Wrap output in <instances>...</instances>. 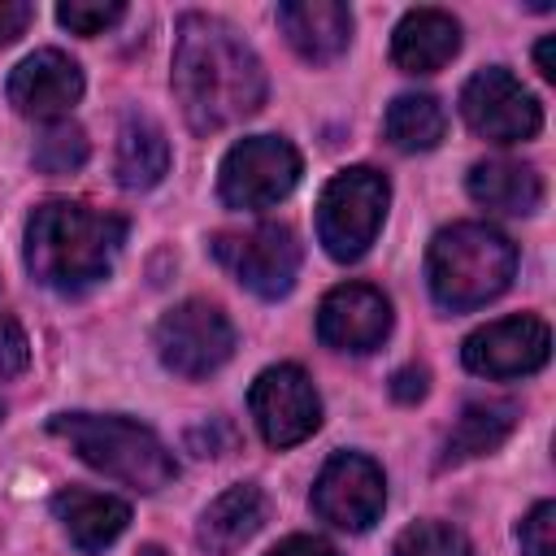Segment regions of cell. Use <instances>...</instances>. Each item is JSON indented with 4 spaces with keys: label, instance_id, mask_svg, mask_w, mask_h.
Segmentation results:
<instances>
[{
    "label": "cell",
    "instance_id": "8fae6325",
    "mask_svg": "<svg viewBox=\"0 0 556 556\" xmlns=\"http://www.w3.org/2000/svg\"><path fill=\"white\" fill-rule=\"evenodd\" d=\"M387 504V478L382 469L361 456V452H339L321 465L317 482H313V508L321 521L339 526V530H369L382 517Z\"/></svg>",
    "mask_w": 556,
    "mask_h": 556
},
{
    "label": "cell",
    "instance_id": "484cf974",
    "mask_svg": "<svg viewBox=\"0 0 556 556\" xmlns=\"http://www.w3.org/2000/svg\"><path fill=\"white\" fill-rule=\"evenodd\" d=\"M517 543H521V556H556V504L552 500L534 504L521 517Z\"/></svg>",
    "mask_w": 556,
    "mask_h": 556
},
{
    "label": "cell",
    "instance_id": "4fadbf2b",
    "mask_svg": "<svg viewBox=\"0 0 556 556\" xmlns=\"http://www.w3.org/2000/svg\"><path fill=\"white\" fill-rule=\"evenodd\" d=\"M391 334V304L369 282L334 287L317 308V339L334 352H374Z\"/></svg>",
    "mask_w": 556,
    "mask_h": 556
},
{
    "label": "cell",
    "instance_id": "4316f807",
    "mask_svg": "<svg viewBox=\"0 0 556 556\" xmlns=\"http://www.w3.org/2000/svg\"><path fill=\"white\" fill-rule=\"evenodd\" d=\"M187 447L195 456H226V452L239 447V430L226 417H208V421H200V426L187 430Z\"/></svg>",
    "mask_w": 556,
    "mask_h": 556
},
{
    "label": "cell",
    "instance_id": "d6986e66",
    "mask_svg": "<svg viewBox=\"0 0 556 556\" xmlns=\"http://www.w3.org/2000/svg\"><path fill=\"white\" fill-rule=\"evenodd\" d=\"M517 417H521V408L513 400H473V404H465L460 417H456V426L443 439L439 465L447 469V465H460V460H473V456L495 452L513 434Z\"/></svg>",
    "mask_w": 556,
    "mask_h": 556
},
{
    "label": "cell",
    "instance_id": "7402d4cb",
    "mask_svg": "<svg viewBox=\"0 0 556 556\" xmlns=\"http://www.w3.org/2000/svg\"><path fill=\"white\" fill-rule=\"evenodd\" d=\"M382 130L400 152H430L443 139L447 117L434 96H395L382 117Z\"/></svg>",
    "mask_w": 556,
    "mask_h": 556
},
{
    "label": "cell",
    "instance_id": "1f68e13d",
    "mask_svg": "<svg viewBox=\"0 0 556 556\" xmlns=\"http://www.w3.org/2000/svg\"><path fill=\"white\" fill-rule=\"evenodd\" d=\"M552 48H556V39H552V35H547V39H539V48H534V61H539V74H543V78H556Z\"/></svg>",
    "mask_w": 556,
    "mask_h": 556
},
{
    "label": "cell",
    "instance_id": "4dcf8cb0",
    "mask_svg": "<svg viewBox=\"0 0 556 556\" xmlns=\"http://www.w3.org/2000/svg\"><path fill=\"white\" fill-rule=\"evenodd\" d=\"M265 556H339L326 539H317V534H287L282 543H274Z\"/></svg>",
    "mask_w": 556,
    "mask_h": 556
},
{
    "label": "cell",
    "instance_id": "f1b7e54d",
    "mask_svg": "<svg viewBox=\"0 0 556 556\" xmlns=\"http://www.w3.org/2000/svg\"><path fill=\"white\" fill-rule=\"evenodd\" d=\"M426 391H430V374L421 365H404V369L391 374V400L417 404V400H426Z\"/></svg>",
    "mask_w": 556,
    "mask_h": 556
},
{
    "label": "cell",
    "instance_id": "3957f363",
    "mask_svg": "<svg viewBox=\"0 0 556 556\" xmlns=\"http://www.w3.org/2000/svg\"><path fill=\"white\" fill-rule=\"evenodd\" d=\"M513 274H517V248L508 243V235L482 222H456L439 230L426 252L430 295L452 313L491 304L495 295L508 291Z\"/></svg>",
    "mask_w": 556,
    "mask_h": 556
},
{
    "label": "cell",
    "instance_id": "44dd1931",
    "mask_svg": "<svg viewBox=\"0 0 556 556\" xmlns=\"http://www.w3.org/2000/svg\"><path fill=\"white\" fill-rule=\"evenodd\" d=\"M469 195L482 204V208H495V213H534L543 204V178L534 165H521V161H478L469 169Z\"/></svg>",
    "mask_w": 556,
    "mask_h": 556
},
{
    "label": "cell",
    "instance_id": "277c9868",
    "mask_svg": "<svg viewBox=\"0 0 556 556\" xmlns=\"http://www.w3.org/2000/svg\"><path fill=\"white\" fill-rule=\"evenodd\" d=\"M48 430L56 439L70 443V452H78V460H87L91 469L135 486V491H161L178 478V465L169 456V447L139 421L130 417H109V413H56L48 421Z\"/></svg>",
    "mask_w": 556,
    "mask_h": 556
},
{
    "label": "cell",
    "instance_id": "d4e9b609",
    "mask_svg": "<svg viewBox=\"0 0 556 556\" xmlns=\"http://www.w3.org/2000/svg\"><path fill=\"white\" fill-rule=\"evenodd\" d=\"M126 13V4L117 0H65L56 4V22L74 35H104L109 26H117Z\"/></svg>",
    "mask_w": 556,
    "mask_h": 556
},
{
    "label": "cell",
    "instance_id": "836d02e7",
    "mask_svg": "<svg viewBox=\"0 0 556 556\" xmlns=\"http://www.w3.org/2000/svg\"><path fill=\"white\" fill-rule=\"evenodd\" d=\"M0 421H4V404H0Z\"/></svg>",
    "mask_w": 556,
    "mask_h": 556
},
{
    "label": "cell",
    "instance_id": "5b68a950",
    "mask_svg": "<svg viewBox=\"0 0 556 556\" xmlns=\"http://www.w3.org/2000/svg\"><path fill=\"white\" fill-rule=\"evenodd\" d=\"M391 187L378 169L356 165L326 182L317 200V239L334 261H361L387 217Z\"/></svg>",
    "mask_w": 556,
    "mask_h": 556
},
{
    "label": "cell",
    "instance_id": "52a82bcc",
    "mask_svg": "<svg viewBox=\"0 0 556 556\" xmlns=\"http://www.w3.org/2000/svg\"><path fill=\"white\" fill-rule=\"evenodd\" d=\"M156 352L178 378H208L235 352L230 317L208 300H182L156 321Z\"/></svg>",
    "mask_w": 556,
    "mask_h": 556
},
{
    "label": "cell",
    "instance_id": "9a60e30c",
    "mask_svg": "<svg viewBox=\"0 0 556 556\" xmlns=\"http://www.w3.org/2000/svg\"><path fill=\"white\" fill-rule=\"evenodd\" d=\"M278 26L304 61L326 65L352 39V9L339 0H291V4H278Z\"/></svg>",
    "mask_w": 556,
    "mask_h": 556
},
{
    "label": "cell",
    "instance_id": "ffe728a7",
    "mask_svg": "<svg viewBox=\"0 0 556 556\" xmlns=\"http://www.w3.org/2000/svg\"><path fill=\"white\" fill-rule=\"evenodd\" d=\"M113 174L126 191H148L169 174V139L152 117L130 113L117 130V152H113Z\"/></svg>",
    "mask_w": 556,
    "mask_h": 556
},
{
    "label": "cell",
    "instance_id": "d6a6232c",
    "mask_svg": "<svg viewBox=\"0 0 556 556\" xmlns=\"http://www.w3.org/2000/svg\"><path fill=\"white\" fill-rule=\"evenodd\" d=\"M139 556H165V547L161 543H148V547H139Z\"/></svg>",
    "mask_w": 556,
    "mask_h": 556
},
{
    "label": "cell",
    "instance_id": "f546056e",
    "mask_svg": "<svg viewBox=\"0 0 556 556\" xmlns=\"http://www.w3.org/2000/svg\"><path fill=\"white\" fill-rule=\"evenodd\" d=\"M30 17H35V9L26 0H0V48L13 43L30 26Z\"/></svg>",
    "mask_w": 556,
    "mask_h": 556
},
{
    "label": "cell",
    "instance_id": "603a6c76",
    "mask_svg": "<svg viewBox=\"0 0 556 556\" xmlns=\"http://www.w3.org/2000/svg\"><path fill=\"white\" fill-rule=\"evenodd\" d=\"M87 135L74 126V122H52L39 139H35V148H30V161H35V169L39 174H74V169H83V161H87Z\"/></svg>",
    "mask_w": 556,
    "mask_h": 556
},
{
    "label": "cell",
    "instance_id": "ac0fdd59",
    "mask_svg": "<svg viewBox=\"0 0 556 556\" xmlns=\"http://www.w3.org/2000/svg\"><path fill=\"white\" fill-rule=\"evenodd\" d=\"M269 517V504H265V491L252 486V482H239L230 491H222L204 513H200V526H195V543L208 552V556H235Z\"/></svg>",
    "mask_w": 556,
    "mask_h": 556
},
{
    "label": "cell",
    "instance_id": "ba28073f",
    "mask_svg": "<svg viewBox=\"0 0 556 556\" xmlns=\"http://www.w3.org/2000/svg\"><path fill=\"white\" fill-rule=\"evenodd\" d=\"M208 252L239 287H248L261 300L287 295L300 274V243L287 226H252V230L217 235Z\"/></svg>",
    "mask_w": 556,
    "mask_h": 556
},
{
    "label": "cell",
    "instance_id": "8992f818",
    "mask_svg": "<svg viewBox=\"0 0 556 556\" xmlns=\"http://www.w3.org/2000/svg\"><path fill=\"white\" fill-rule=\"evenodd\" d=\"M300 182V152L282 135H252L239 139L217 169V191L230 208H274Z\"/></svg>",
    "mask_w": 556,
    "mask_h": 556
},
{
    "label": "cell",
    "instance_id": "7c38bea8",
    "mask_svg": "<svg viewBox=\"0 0 556 556\" xmlns=\"http://www.w3.org/2000/svg\"><path fill=\"white\" fill-rule=\"evenodd\" d=\"M552 356V330L539 317H500L473 330L460 348V361L478 378H521L543 369Z\"/></svg>",
    "mask_w": 556,
    "mask_h": 556
},
{
    "label": "cell",
    "instance_id": "30bf717a",
    "mask_svg": "<svg viewBox=\"0 0 556 556\" xmlns=\"http://www.w3.org/2000/svg\"><path fill=\"white\" fill-rule=\"evenodd\" d=\"M252 421L269 447H291L304 443L321 426V400L313 378L300 365H269L256 374L248 391Z\"/></svg>",
    "mask_w": 556,
    "mask_h": 556
},
{
    "label": "cell",
    "instance_id": "9c48e42d",
    "mask_svg": "<svg viewBox=\"0 0 556 556\" xmlns=\"http://www.w3.org/2000/svg\"><path fill=\"white\" fill-rule=\"evenodd\" d=\"M460 117L469 122L473 135L491 143H521L534 139L543 126L539 100L504 65H486L460 87Z\"/></svg>",
    "mask_w": 556,
    "mask_h": 556
},
{
    "label": "cell",
    "instance_id": "cb8c5ba5",
    "mask_svg": "<svg viewBox=\"0 0 556 556\" xmlns=\"http://www.w3.org/2000/svg\"><path fill=\"white\" fill-rule=\"evenodd\" d=\"M391 556H473L469 539L447 521H417L395 539Z\"/></svg>",
    "mask_w": 556,
    "mask_h": 556
},
{
    "label": "cell",
    "instance_id": "5bb4252c",
    "mask_svg": "<svg viewBox=\"0 0 556 556\" xmlns=\"http://www.w3.org/2000/svg\"><path fill=\"white\" fill-rule=\"evenodd\" d=\"M83 100V70L61 48H39L9 74V104L22 117L61 122Z\"/></svg>",
    "mask_w": 556,
    "mask_h": 556
},
{
    "label": "cell",
    "instance_id": "7a4b0ae2",
    "mask_svg": "<svg viewBox=\"0 0 556 556\" xmlns=\"http://www.w3.org/2000/svg\"><path fill=\"white\" fill-rule=\"evenodd\" d=\"M122 243L126 217L78 200H48L26 222V269L61 295H83L109 278Z\"/></svg>",
    "mask_w": 556,
    "mask_h": 556
},
{
    "label": "cell",
    "instance_id": "6da1fadb",
    "mask_svg": "<svg viewBox=\"0 0 556 556\" xmlns=\"http://www.w3.org/2000/svg\"><path fill=\"white\" fill-rule=\"evenodd\" d=\"M174 96L191 130H226L265 104V70L230 22L187 13L174 35Z\"/></svg>",
    "mask_w": 556,
    "mask_h": 556
},
{
    "label": "cell",
    "instance_id": "83f0119b",
    "mask_svg": "<svg viewBox=\"0 0 556 556\" xmlns=\"http://www.w3.org/2000/svg\"><path fill=\"white\" fill-rule=\"evenodd\" d=\"M26 361H30L26 330L9 313H0V378H17L26 369Z\"/></svg>",
    "mask_w": 556,
    "mask_h": 556
},
{
    "label": "cell",
    "instance_id": "2e32d148",
    "mask_svg": "<svg viewBox=\"0 0 556 556\" xmlns=\"http://www.w3.org/2000/svg\"><path fill=\"white\" fill-rule=\"evenodd\" d=\"M52 513L65 526L70 543L87 556H100L130 521V504L104 491H87V486H65L52 495Z\"/></svg>",
    "mask_w": 556,
    "mask_h": 556
},
{
    "label": "cell",
    "instance_id": "e0dca14e",
    "mask_svg": "<svg viewBox=\"0 0 556 556\" xmlns=\"http://www.w3.org/2000/svg\"><path fill=\"white\" fill-rule=\"evenodd\" d=\"M460 52V26L443 9H408L391 35V61L404 74H434Z\"/></svg>",
    "mask_w": 556,
    "mask_h": 556
}]
</instances>
